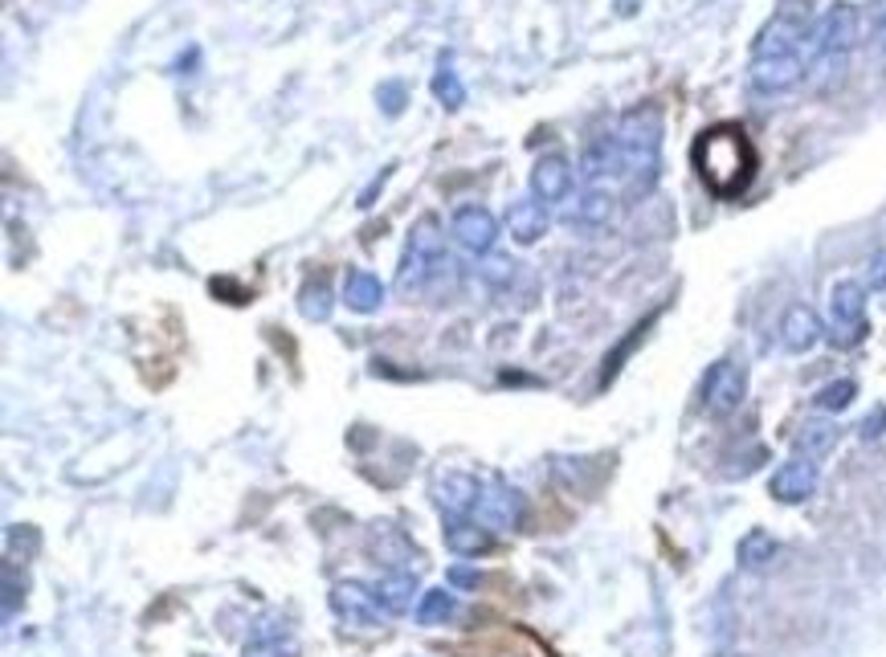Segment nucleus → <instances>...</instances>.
Instances as JSON below:
<instances>
[{"label":"nucleus","mask_w":886,"mask_h":657,"mask_svg":"<svg viewBox=\"0 0 886 657\" xmlns=\"http://www.w3.org/2000/svg\"><path fill=\"white\" fill-rule=\"evenodd\" d=\"M691 163H694V172H699V180L707 184L711 196L736 200V196L748 193V184L756 180L760 156L740 123H719V127H707L694 139Z\"/></svg>","instance_id":"nucleus-1"},{"label":"nucleus","mask_w":886,"mask_h":657,"mask_svg":"<svg viewBox=\"0 0 886 657\" xmlns=\"http://www.w3.org/2000/svg\"><path fill=\"white\" fill-rule=\"evenodd\" d=\"M858 33H862V16H858L854 4H829L813 29H809L805 41V65H809V82L817 90H829L834 82L846 78V65H850V53L858 46Z\"/></svg>","instance_id":"nucleus-2"},{"label":"nucleus","mask_w":886,"mask_h":657,"mask_svg":"<svg viewBox=\"0 0 886 657\" xmlns=\"http://www.w3.org/2000/svg\"><path fill=\"white\" fill-rule=\"evenodd\" d=\"M617 144H621V160H626V184L629 196H650L658 184L662 168V111L654 102L626 111L617 123Z\"/></svg>","instance_id":"nucleus-3"},{"label":"nucleus","mask_w":886,"mask_h":657,"mask_svg":"<svg viewBox=\"0 0 886 657\" xmlns=\"http://www.w3.org/2000/svg\"><path fill=\"white\" fill-rule=\"evenodd\" d=\"M809 29H813V4L809 0H780V9L760 29L752 58H768V53H801L805 58Z\"/></svg>","instance_id":"nucleus-4"},{"label":"nucleus","mask_w":886,"mask_h":657,"mask_svg":"<svg viewBox=\"0 0 886 657\" xmlns=\"http://www.w3.org/2000/svg\"><path fill=\"white\" fill-rule=\"evenodd\" d=\"M748 397V372L736 360H719L703 380V404L711 417H731Z\"/></svg>","instance_id":"nucleus-5"},{"label":"nucleus","mask_w":886,"mask_h":657,"mask_svg":"<svg viewBox=\"0 0 886 657\" xmlns=\"http://www.w3.org/2000/svg\"><path fill=\"white\" fill-rule=\"evenodd\" d=\"M805 78L809 65L801 53H768V58H752V65H748V82L760 95H785Z\"/></svg>","instance_id":"nucleus-6"},{"label":"nucleus","mask_w":886,"mask_h":657,"mask_svg":"<svg viewBox=\"0 0 886 657\" xmlns=\"http://www.w3.org/2000/svg\"><path fill=\"white\" fill-rule=\"evenodd\" d=\"M829 323H834V343L841 348L866 336V290L858 282H838L829 294Z\"/></svg>","instance_id":"nucleus-7"},{"label":"nucleus","mask_w":886,"mask_h":657,"mask_svg":"<svg viewBox=\"0 0 886 657\" xmlns=\"http://www.w3.org/2000/svg\"><path fill=\"white\" fill-rule=\"evenodd\" d=\"M470 519H478V523L490 531L519 527V523H523V495L511 490V486H499V482H495V486H483Z\"/></svg>","instance_id":"nucleus-8"},{"label":"nucleus","mask_w":886,"mask_h":657,"mask_svg":"<svg viewBox=\"0 0 886 657\" xmlns=\"http://www.w3.org/2000/svg\"><path fill=\"white\" fill-rule=\"evenodd\" d=\"M450 233L462 250H470V254H490L495 241H499V221H495L483 205H462V209L453 212Z\"/></svg>","instance_id":"nucleus-9"},{"label":"nucleus","mask_w":886,"mask_h":657,"mask_svg":"<svg viewBox=\"0 0 886 657\" xmlns=\"http://www.w3.org/2000/svg\"><path fill=\"white\" fill-rule=\"evenodd\" d=\"M331 609H336L339 621H348V625L355 629H372L380 625V596L368 593L364 584H339L336 593H331Z\"/></svg>","instance_id":"nucleus-10"},{"label":"nucleus","mask_w":886,"mask_h":657,"mask_svg":"<svg viewBox=\"0 0 886 657\" xmlns=\"http://www.w3.org/2000/svg\"><path fill=\"white\" fill-rule=\"evenodd\" d=\"M768 490H773L776 502H789V507L792 502H805V498L817 490V462H813V458H792V462H785L773 474Z\"/></svg>","instance_id":"nucleus-11"},{"label":"nucleus","mask_w":886,"mask_h":657,"mask_svg":"<svg viewBox=\"0 0 886 657\" xmlns=\"http://www.w3.org/2000/svg\"><path fill=\"white\" fill-rule=\"evenodd\" d=\"M502 224H507V233L519 241V245H535V241L548 233V205L544 200H535V196H519V200H511L507 205V217H502Z\"/></svg>","instance_id":"nucleus-12"},{"label":"nucleus","mask_w":886,"mask_h":657,"mask_svg":"<svg viewBox=\"0 0 886 657\" xmlns=\"http://www.w3.org/2000/svg\"><path fill=\"white\" fill-rule=\"evenodd\" d=\"M581 177L593 188L609 177H626V160H621V144H617V131L612 135H596L593 144L584 147L581 156Z\"/></svg>","instance_id":"nucleus-13"},{"label":"nucleus","mask_w":886,"mask_h":657,"mask_svg":"<svg viewBox=\"0 0 886 657\" xmlns=\"http://www.w3.org/2000/svg\"><path fill=\"white\" fill-rule=\"evenodd\" d=\"M572 193V163L565 160V156H544V160H535L532 168V196L535 200H544V205H560L565 196Z\"/></svg>","instance_id":"nucleus-14"},{"label":"nucleus","mask_w":886,"mask_h":657,"mask_svg":"<svg viewBox=\"0 0 886 657\" xmlns=\"http://www.w3.org/2000/svg\"><path fill=\"white\" fill-rule=\"evenodd\" d=\"M822 319H817V311L805 303H797L785 311V319H780V343H785V352H809L817 339H822Z\"/></svg>","instance_id":"nucleus-15"},{"label":"nucleus","mask_w":886,"mask_h":657,"mask_svg":"<svg viewBox=\"0 0 886 657\" xmlns=\"http://www.w3.org/2000/svg\"><path fill=\"white\" fill-rule=\"evenodd\" d=\"M343 303L355 315H372V311L385 306V282L368 270H348V278H343Z\"/></svg>","instance_id":"nucleus-16"},{"label":"nucleus","mask_w":886,"mask_h":657,"mask_svg":"<svg viewBox=\"0 0 886 657\" xmlns=\"http://www.w3.org/2000/svg\"><path fill=\"white\" fill-rule=\"evenodd\" d=\"M490 527H483L478 519H470V514H453L450 523H446V547H450L453 556H478V551H490Z\"/></svg>","instance_id":"nucleus-17"},{"label":"nucleus","mask_w":886,"mask_h":657,"mask_svg":"<svg viewBox=\"0 0 886 657\" xmlns=\"http://www.w3.org/2000/svg\"><path fill=\"white\" fill-rule=\"evenodd\" d=\"M612 209H617V196H612L609 188L593 184V188H584L581 200H576L572 224H581V229H605V224L612 221Z\"/></svg>","instance_id":"nucleus-18"},{"label":"nucleus","mask_w":886,"mask_h":657,"mask_svg":"<svg viewBox=\"0 0 886 657\" xmlns=\"http://www.w3.org/2000/svg\"><path fill=\"white\" fill-rule=\"evenodd\" d=\"M478 490H483V486L470 478V474H441V478H437V502H441L450 514H470V511H474Z\"/></svg>","instance_id":"nucleus-19"},{"label":"nucleus","mask_w":886,"mask_h":657,"mask_svg":"<svg viewBox=\"0 0 886 657\" xmlns=\"http://www.w3.org/2000/svg\"><path fill=\"white\" fill-rule=\"evenodd\" d=\"M797 458H822V453H829V449L838 446V425L834 421H809V425H801V434H797Z\"/></svg>","instance_id":"nucleus-20"},{"label":"nucleus","mask_w":886,"mask_h":657,"mask_svg":"<svg viewBox=\"0 0 886 657\" xmlns=\"http://www.w3.org/2000/svg\"><path fill=\"white\" fill-rule=\"evenodd\" d=\"M413 593H417L413 572H392V576H385L376 584V596H380L385 612H409L413 609Z\"/></svg>","instance_id":"nucleus-21"},{"label":"nucleus","mask_w":886,"mask_h":657,"mask_svg":"<svg viewBox=\"0 0 886 657\" xmlns=\"http://www.w3.org/2000/svg\"><path fill=\"white\" fill-rule=\"evenodd\" d=\"M434 98L446 107V111H458V107L466 102V86H462V78H458V70H453L450 58H441L434 70Z\"/></svg>","instance_id":"nucleus-22"},{"label":"nucleus","mask_w":886,"mask_h":657,"mask_svg":"<svg viewBox=\"0 0 886 657\" xmlns=\"http://www.w3.org/2000/svg\"><path fill=\"white\" fill-rule=\"evenodd\" d=\"M294 642L287 637V629H275V625H262L254 633V642L245 645V657H294Z\"/></svg>","instance_id":"nucleus-23"},{"label":"nucleus","mask_w":886,"mask_h":657,"mask_svg":"<svg viewBox=\"0 0 886 657\" xmlns=\"http://www.w3.org/2000/svg\"><path fill=\"white\" fill-rule=\"evenodd\" d=\"M453 609H458V600H453L450 588H429L417 605V621L421 625H441L453 617Z\"/></svg>","instance_id":"nucleus-24"},{"label":"nucleus","mask_w":886,"mask_h":657,"mask_svg":"<svg viewBox=\"0 0 886 657\" xmlns=\"http://www.w3.org/2000/svg\"><path fill=\"white\" fill-rule=\"evenodd\" d=\"M776 551H780V547H776V539L768 531H748L740 544V560L743 568H764V563L776 560Z\"/></svg>","instance_id":"nucleus-25"},{"label":"nucleus","mask_w":886,"mask_h":657,"mask_svg":"<svg viewBox=\"0 0 886 657\" xmlns=\"http://www.w3.org/2000/svg\"><path fill=\"white\" fill-rule=\"evenodd\" d=\"M303 315L306 319H315V323H323L327 315H331V290H327V282L323 278H315V282H306L303 287Z\"/></svg>","instance_id":"nucleus-26"},{"label":"nucleus","mask_w":886,"mask_h":657,"mask_svg":"<svg viewBox=\"0 0 886 657\" xmlns=\"http://www.w3.org/2000/svg\"><path fill=\"white\" fill-rule=\"evenodd\" d=\"M854 397H858L854 380H834V385H825L822 392H817V409H825V413H841Z\"/></svg>","instance_id":"nucleus-27"},{"label":"nucleus","mask_w":886,"mask_h":657,"mask_svg":"<svg viewBox=\"0 0 886 657\" xmlns=\"http://www.w3.org/2000/svg\"><path fill=\"white\" fill-rule=\"evenodd\" d=\"M478 273H483L486 282L502 287V282H511V278H515V261H511V257H490V261H483V266H478Z\"/></svg>","instance_id":"nucleus-28"},{"label":"nucleus","mask_w":886,"mask_h":657,"mask_svg":"<svg viewBox=\"0 0 886 657\" xmlns=\"http://www.w3.org/2000/svg\"><path fill=\"white\" fill-rule=\"evenodd\" d=\"M376 102L385 107V114H401L404 111V86L401 82H385V86L376 90Z\"/></svg>","instance_id":"nucleus-29"},{"label":"nucleus","mask_w":886,"mask_h":657,"mask_svg":"<svg viewBox=\"0 0 886 657\" xmlns=\"http://www.w3.org/2000/svg\"><path fill=\"white\" fill-rule=\"evenodd\" d=\"M866 287H871V290H886V250H883V254L871 257V266H866Z\"/></svg>","instance_id":"nucleus-30"},{"label":"nucleus","mask_w":886,"mask_h":657,"mask_svg":"<svg viewBox=\"0 0 886 657\" xmlns=\"http://www.w3.org/2000/svg\"><path fill=\"white\" fill-rule=\"evenodd\" d=\"M858 434L866 437V441H871V437H883L886 434V409H874L871 417L858 425Z\"/></svg>","instance_id":"nucleus-31"},{"label":"nucleus","mask_w":886,"mask_h":657,"mask_svg":"<svg viewBox=\"0 0 886 657\" xmlns=\"http://www.w3.org/2000/svg\"><path fill=\"white\" fill-rule=\"evenodd\" d=\"M450 584L453 588H474V584H478V572H470V568H450Z\"/></svg>","instance_id":"nucleus-32"}]
</instances>
